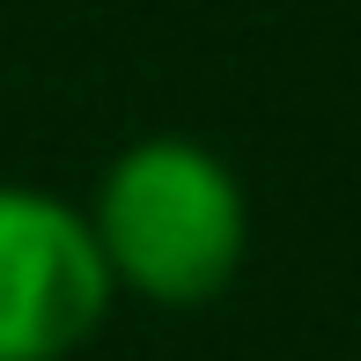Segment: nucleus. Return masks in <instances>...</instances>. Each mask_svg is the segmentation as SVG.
Instances as JSON below:
<instances>
[{"label":"nucleus","mask_w":361,"mask_h":361,"mask_svg":"<svg viewBox=\"0 0 361 361\" xmlns=\"http://www.w3.org/2000/svg\"><path fill=\"white\" fill-rule=\"evenodd\" d=\"M89 228L118 295L155 310H200L243 281L251 192L192 133L126 140L89 192Z\"/></svg>","instance_id":"nucleus-1"},{"label":"nucleus","mask_w":361,"mask_h":361,"mask_svg":"<svg viewBox=\"0 0 361 361\" xmlns=\"http://www.w3.org/2000/svg\"><path fill=\"white\" fill-rule=\"evenodd\" d=\"M118 281L89 207L44 185H0V361H74L104 332Z\"/></svg>","instance_id":"nucleus-2"}]
</instances>
